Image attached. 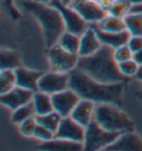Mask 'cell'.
I'll return each instance as SVG.
<instances>
[{"label": "cell", "instance_id": "1", "mask_svg": "<svg viewBox=\"0 0 142 151\" xmlns=\"http://www.w3.org/2000/svg\"><path fill=\"white\" fill-rule=\"evenodd\" d=\"M69 76V88L73 90L81 99L91 100L98 104H120L121 102L124 82L102 83L90 78L77 68L71 70Z\"/></svg>", "mask_w": 142, "mask_h": 151}, {"label": "cell", "instance_id": "2", "mask_svg": "<svg viewBox=\"0 0 142 151\" xmlns=\"http://www.w3.org/2000/svg\"><path fill=\"white\" fill-rule=\"evenodd\" d=\"M77 69L102 83L126 82L128 79L119 70L118 62L114 59V49L107 45H101L93 55L79 56Z\"/></svg>", "mask_w": 142, "mask_h": 151}, {"label": "cell", "instance_id": "3", "mask_svg": "<svg viewBox=\"0 0 142 151\" xmlns=\"http://www.w3.org/2000/svg\"><path fill=\"white\" fill-rule=\"evenodd\" d=\"M24 8L38 19L43 31L46 48L49 49L58 43L62 33L67 31L66 24L60 12L49 4H41L34 0L24 2Z\"/></svg>", "mask_w": 142, "mask_h": 151}, {"label": "cell", "instance_id": "4", "mask_svg": "<svg viewBox=\"0 0 142 151\" xmlns=\"http://www.w3.org/2000/svg\"><path fill=\"white\" fill-rule=\"evenodd\" d=\"M93 118L101 127L113 132H129L134 130V123L126 113L110 104H101L95 109Z\"/></svg>", "mask_w": 142, "mask_h": 151}, {"label": "cell", "instance_id": "5", "mask_svg": "<svg viewBox=\"0 0 142 151\" xmlns=\"http://www.w3.org/2000/svg\"><path fill=\"white\" fill-rule=\"evenodd\" d=\"M120 132L108 131L103 129L93 118L91 122L85 127L83 150L97 151L105 149L107 147L112 145L120 137Z\"/></svg>", "mask_w": 142, "mask_h": 151}, {"label": "cell", "instance_id": "6", "mask_svg": "<svg viewBox=\"0 0 142 151\" xmlns=\"http://www.w3.org/2000/svg\"><path fill=\"white\" fill-rule=\"evenodd\" d=\"M48 58L53 71L70 72L77 68L79 55L67 51L59 43H56L55 46L48 49Z\"/></svg>", "mask_w": 142, "mask_h": 151}, {"label": "cell", "instance_id": "7", "mask_svg": "<svg viewBox=\"0 0 142 151\" xmlns=\"http://www.w3.org/2000/svg\"><path fill=\"white\" fill-rule=\"evenodd\" d=\"M50 6L55 7L60 12L62 19L66 24L67 31L76 33L78 36H81L87 29L89 28V22H87L80 14L77 12L71 6L62 4L61 0H51Z\"/></svg>", "mask_w": 142, "mask_h": 151}, {"label": "cell", "instance_id": "8", "mask_svg": "<svg viewBox=\"0 0 142 151\" xmlns=\"http://www.w3.org/2000/svg\"><path fill=\"white\" fill-rule=\"evenodd\" d=\"M70 76L69 72L52 71L42 73L38 81V91H42L48 94H55L69 88Z\"/></svg>", "mask_w": 142, "mask_h": 151}, {"label": "cell", "instance_id": "9", "mask_svg": "<svg viewBox=\"0 0 142 151\" xmlns=\"http://www.w3.org/2000/svg\"><path fill=\"white\" fill-rule=\"evenodd\" d=\"M70 6L89 24L99 22L107 17V11L102 6L93 0H73Z\"/></svg>", "mask_w": 142, "mask_h": 151}, {"label": "cell", "instance_id": "10", "mask_svg": "<svg viewBox=\"0 0 142 151\" xmlns=\"http://www.w3.org/2000/svg\"><path fill=\"white\" fill-rule=\"evenodd\" d=\"M51 98L55 111H57L62 118L70 117L71 112L73 111L75 107L81 99L80 97L70 88L63 90V91H60L58 93L52 94Z\"/></svg>", "mask_w": 142, "mask_h": 151}, {"label": "cell", "instance_id": "11", "mask_svg": "<svg viewBox=\"0 0 142 151\" xmlns=\"http://www.w3.org/2000/svg\"><path fill=\"white\" fill-rule=\"evenodd\" d=\"M85 134V128L83 126H81L71 117H65L62 118L60 126L56 132V138L83 143Z\"/></svg>", "mask_w": 142, "mask_h": 151}, {"label": "cell", "instance_id": "12", "mask_svg": "<svg viewBox=\"0 0 142 151\" xmlns=\"http://www.w3.org/2000/svg\"><path fill=\"white\" fill-rule=\"evenodd\" d=\"M33 93L34 92L31 90L16 86L14 89L9 90L8 92L0 94V101L10 110H14V109L19 108L21 106L32 101Z\"/></svg>", "mask_w": 142, "mask_h": 151}, {"label": "cell", "instance_id": "13", "mask_svg": "<svg viewBox=\"0 0 142 151\" xmlns=\"http://www.w3.org/2000/svg\"><path fill=\"white\" fill-rule=\"evenodd\" d=\"M90 26L95 31L101 43L112 47L113 49L120 47V46H123V45H127L130 37H131V35L128 30H124L121 32H111V31H104L101 28H99L97 22L90 24Z\"/></svg>", "mask_w": 142, "mask_h": 151}, {"label": "cell", "instance_id": "14", "mask_svg": "<svg viewBox=\"0 0 142 151\" xmlns=\"http://www.w3.org/2000/svg\"><path fill=\"white\" fill-rule=\"evenodd\" d=\"M108 151H139L142 150V140L133 131L123 132L115 141L107 147Z\"/></svg>", "mask_w": 142, "mask_h": 151}, {"label": "cell", "instance_id": "15", "mask_svg": "<svg viewBox=\"0 0 142 151\" xmlns=\"http://www.w3.org/2000/svg\"><path fill=\"white\" fill-rule=\"evenodd\" d=\"M95 109V106L93 101L87 99H80V101L77 104V106L73 109V111L71 112L70 117L85 128L93 119Z\"/></svg>", "mask_w": 142, "mask_h": 151}, {"label": "cell", "instance_id": "16", "mask_svg": "<svg viewBox=\"0 0 142 151\" xmlns=\"http://www.w3.org/2000/svg\"><path fill=\"white\" fill-rule=\"evenodd\" d=\"M14 73H16V83L18 87L31 90L33 92L38 91V81L40 77L42 76L41 72L29 70L24 67H19L14 69Z\"/></svg>", "mask_w": 142, "mask_h": 151}, {"label": "cell", "instance_id": "17", "mask_svg": "<svg viewBox=\"0 0 142 151\" xmlns=\"http://www.w3.org/2000/svg\"><path fill=\"white\" fill-rule=\"evenodd\" d=\"M101 45L102 43L99 40L95 31L89 24V28L80 36V48H79L78 55L80 57L93 55L95 51L99 50Z\"/></svg>", "mask_w": 142, "mask_h": 151}, {"label": "cell", "instance_id": "18", "mask_svg": "<svg viewBox=\"0 0 142 151\" xmlns=\"http://www.w3.org/2000/svg\"><path fill=\"white\" fill-rule=\"evenodd\" d=\"M40 149L51 151H79L83 149V143L55 138L50 141L43 142Z\"/></svg>", "mask_w": 142, "mask_h": 151}, {"label": "cell", "instance_id": "19", "mask_svg": "<svg viewBox=\"0 0 142 151\" xmlns=\"http://www.w3.org/2000/svg\"><path fill=\"white\" fill-rule=\"evenodd\" d=\"M32 104L36 110V116L47 114L55 110L52 104L51 94L44 93L42 91H36L33 93Z\"/></svg>", "mask_w": 142, "mask_h": 151}, {"label": "cell", "instance_id": "20", "mask_svg": "<svg viewBox=\"0 0 142 151\" xmlns=\"http://www.w3.org/2000/svg\"><path fill=\"white\" fill-rule=\"evenodd\" d=\"M98 27L104 31H111V32H121L127 30L126 24L123 18H118L114 16H107L101 21L97 22Z\"/></svg>", "mask_w": 142, "mask_h": 151}, {"label": "cell", "instance_id": "21", "mask_svg": "<svg viewBox=\"0 0 142 151\" xmlns=\"http://www.w3.org/2000/svg\"><path fill=\"white\" fill-rule=\"evenodd\" d=\"M21 67L20 56L18 52L12 50H5L2 49L0 53V69H17Z\"/></svg>", "mask_w": 142, "mask_h": 151}, {"label": "cell", "instance_id": "22", "mask_svg": "<svg viewBox=\"0 0 142 151\" xmlns=\"http://www.w3.org/2000/svg\"><path fill=\"white\" fill-rule=\"evenodd\" d=\"M58 43L63 49H66L67 51L78 53L79 48H80V36L70 32V31H65L59 39Z\"/></svg>", "mask_w": 142, "mask_h": 151}, {"label": "cell", "instance_id": "23", "mask_svg": "<svg viewBox=\"0 0 142 151\" xmlns=\"http://www.w3.org/2000/svg\"><path fill=\"white\" fill-rule=\"evenodd\" d=\"M34 118L37 120V123L41 124L43 127L48 128L49 130L52 132H57L58 128L60 126V122L62 120V117L57 112V111H52L47 114H42V116H34Z\"/></svg>", "mask_w": 142, "mask_h": 151}, {"label": "cell", "instance_id": "24", "mask_svg": "<svg viewBox=\"0 0 142 151\" xmlns=\"http://www.w3.org/2000/svg\"><path fill=\"white\" fill-rule=\"evenodd\" d=\"M123 20L131 36H142V14L129 12L123 17Z\"/></svg>", "mask_w": 142, "mask_h": 151}, {"label": "cell", "instance_id": "25", "mask_svg": "<svg viewBox=\"0 0 142 151\" xmlns=\"http://www.w3.org/2000/svg\"><path fill=\"white\" fill-rule=\"evenodd\" d=\"M36 116V110L33 107L32 101H30L28 104L21 106L19 108L12 110V114H11V120L14 123L20 124V123L24 121L26 119L31 118Z\"/></svg>", "mask_w": 142, "mask_h": 151}, {"label": "cell", "instance_id": "26", "mask_svg": "<svg viewBox=\"0 0 142 151\" xmlns=\"http://www.w3.org/2000/svg\"><path fill=\"white\" fill-rule=\"evenodd\" d=\"M131 7L132 5L129 0H112L108 7V12L111 16L123 18L126 14L130 12Z\"/></svg>", "mask_w": 142, "mask_h": 151}, {"label": "cell", "instance_id": "27", "mask_svg": "<svg viewBox=\"0 0 142 151\" xmlns=\"http://www.w3.org/2000/svg\"><path fill=\"white\" fill-rule=\"evenodd\" d=\"M16 83V73L12 69H4L0 72V93H6L14 89Z\"/></svg>", "mask_w": 142, "mask_h": 151}, {"label": "cell", "instance_id": "28", "mask_svg": "<svg viewBox=\"0 0 142 151\" xmlns=\"http://www.w3.org/2000/svg\"><path fill=\"white\" fill-rule=\"evenodd\" d=\"M118 67H119V70L121 71V73L123 76H126L127 78H130V77H134L136 76V73L138 72L140 66L133 60L132 58V59L127 60V61L119 62Z\"/></svg>", "mask_w": 142, "mask_h": 151}, {"label": "cell", "instance_id": "29", "mask_svg": "<svg viewBox=\"0 0 142 151\" xmlns=\"http://www.w3.org/2000/svg\"><path fill=\"white\" fill-rule=\"evenodd\" d=\"M133 58V52L131 51V49L129 48L128 45H123L120 47L114 49V59L117 60V62H123L130 60Z\"/></svg>", "mask_w": 142, "mask_h": 151}, {"label": "cell", "instance_id": "30", "mask_svg": "<svg viewBox=\"0 0 142 151\" xmlns=\"http://www.w3.org/2000/svg\"><path fill=\"white\" fill-rule=\"evenodd\" d=\"M33 136L36 138H38L39 140H41V141L47 142V141L52 140V139H55V138H56V133L52 132L51 130H49L48 128L43 127L41 124L37 123V127H36V130H34Z\"/></svg>", "mask_w": 142, "mask_h": 151}, {"label": "cell", "instance_id": "31", "mask_svg": "<svg viewBox=\"0 0 142 151\" xmlns=\"http://www.w3.org/2000/svg\"><path fill=\"white\" fill-rule=\"evenodd\" d=\"M36 127H37V120L34 117H31L20 123V132L24 137H31L34 133Z\"/></svg>", "mask_w": 142, "mask_h": 151}, {"label": "cell", "instance_id": "32", "mask_svg": "<svg viewBox=\"0 0 142 151\" xmlns=\"http://www.w3.org/2000/svg\"><path fill=\"white\" fill-rule=\"evenodd\" d=\"M129 48L131 49V51L134 52L139 51L142 49V36H131L129 39L128 43Z\"/></svg>", "mask_w": 142, "mask_h": 151}, {"label": "cell", "instance_id": "33", "mask_svg": "<svg viewBox=\"0 0 142 151\" xmlns=\"http://www.w3.org/2000/svg\"><path fill=\"white\" fill-rule=\"evenodd\" d=\"M133 78H136V79H138V80H140L142 82V66L139 67V70H138V72L136 73V76H134ZM137 96H138V98L140 99V101L142 102V90L140 92H138Z\"/></svg>", "mask_w": 142, "mask_h": 151}, {"label": "cell", "instance_id": "34", "mask_svg": "<svg viewBox=\"0 0 142 151\" xmlns=\"http://www.w3.org/2000/svg\"><path fill=\"white\" fill-rule=\"evenodd\" d=\"M133 60L137 62L139 66H142V49L133 53Z\"/></svg>", "mask_w": 142, "mask_h": 151}, {"label": "cell", "instance_id": "35", "mask_svg": "<svg viewBox=\"0 0 142 151\" xmlns=\"http://www.w3.org/2000/svg\"><path fill=\"white\" fill-rule=\"evenodd\" d=\"M130 12H133V14H142V4L132 6L131 9H130Z\"/></svg>", "mask_w": 142, "mask_h": 151}, {"label": "cell", "instance_id": "36", "mask_svg": "<svg viewBox=\"0 0 142 151\" xmlns=\"http://www.w3.org/2000/svg\"><path fill=\"white\" fill-rule=\"evenodd\" d=\"M130 2H131V5L134 6V5H139V4H142V0H129Z\"/></svg>", "mask_w": 142, "mask_h": 151}, {"label": "cell", "instance_id": "37", "mask_svg": "<svg viewBox=\"0 0 142 151\" xmlns=\"http://www.w3.org/2000/svg\"><path fill=\"white\" fill-rule=\"evenodd\" d=\"M72 1H73V0H61L62 4H65V5H68V6H70L71 4H72Z\"/></svg>", "mask_w": 142, "mask_h": 151}, {"label": "cell", "instance_id": "38", "mask_svg": "<svg viewBox=\"0 0 142 151\" xmlns=\"http://www.w3.org/2000/svg\"><path fill=\"white\" fill-rule=\"evenodd\" d=\"M34 1H38V2H41V4H50L51 0H34Z\"/></svg>", "mask_w": 142, "mask_h": 151}]
</instances>
